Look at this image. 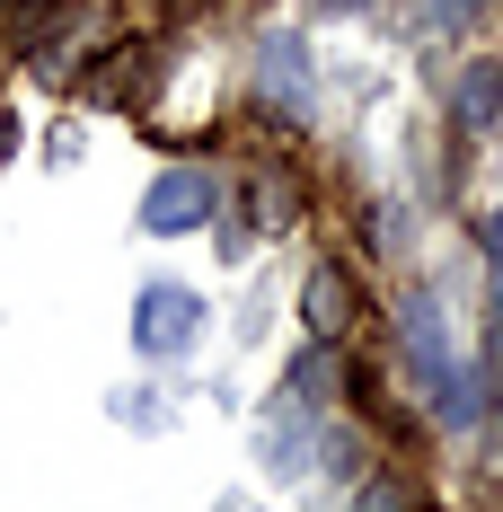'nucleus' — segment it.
<instances>
[{
	"label": "nucleus",
	"instance_id": "1",
	"mask_svg": "<svg viewBox=\"0 0 503 512\" xmlns=\"http://www.w3.org/2000/svg\"><path fill=\"white\" fill-rule=\"evenodd\" d=\"M398 336H406V371L424 380L433 415H442L451 433H468L486 398H477V380H468V362H459V345H451V309H442V292H415L406 318H398Z\"/></svg>",
	"mask_w": 503,
	"mask_h": 512
},
{
	"label": "nucleus",
	"instance_id": "2",
	"mask_svg": "<svg viewBox=\"0 0 503 512\" xmlns=\"http://www.w3.org/2000/svg\"><path fill=\"white\" fill-rule=\"evenodd\" d=\"M203 327H212V309H203L195 283H177V274H151L142 292H133V345L151 362H177L203 345Z\"/></svg>",
	"mask_w": 503,
	"mask_h": 512
},
{
	"label": "nucleus",
	"instance_id": "3",
	"mask_svg": "<svg viewBox=\"0 0 503 512\" xmlns=\"http://www.w3.org/2000/svg\"><path fill=\"white\" fill-rule=\"evenodd\" d=\"M212 212H221V177H212V168H159L151 195H142V230H151V239H186Z\"/></svg>",
	"mask_w": 503,
	"mask_h": 512
},
{
	"label": "nucleus",
	"instance_id": "4",
	"mask_svg": "<svg viewBox=\"0 0 503 512\" xmlns=\"http://www.w3.org/2000/svg\"><path fill=\"white\" fill-rule=\"evenodd\" d=\"M256 89L283 106V115H309L318 71H309V45H301V36H265V45H256Z\"/></svg>",
	"mask_w": 503,
	"mask_h": 512
},
{
	"label": "nucleus",
	"instance_id": "5",
	"mask_svg": "<svg viewBox=\"0 0 503 512\" xmlns=\"http://www.w3.org/2000/svg\"><path fill=\"white\" fill-rule=\"evenodd\" d=\"M495 106H503V71H495V62H477V71L459 80V124H468V133H486V124H495Z\"/></svg>",
	"mask_w": 503,
	"mask_h": 512
},
{
	"label": "nucleus",
	"instance_id": "6",
	"mask_svg": "<svg viewBox=\"0 0 503 512\" xmlns=\"http://www.w3.org/2000/svg\"><path fill=\"white\" fill-rule=\"evenodd\" d=\"M345 309H353L345 274H336V265H318V274H309V327H318V336H336V327H345Z\"/></svg>",
	"mask_w": 503,
	"mask_h": 512
},
{
	"label": "nucleus",
	"instance_id": "7",
	"mask_svg": "<svg viewBox=\"0 0 503 512\" xmlns=\"http://www.w3.org/2000/svg\"><path fill=\"white\" fill-rule=\"evenodd\" d=\"M362 512H415L406 477H371V486H362Z\"/></svg>",
	"mask_w": 503,
	"mask_h": 512
},
{
	"label": "nucleus",
	"instance_id": "8",
	"mask_svg": "<svg viewBox=\"0 0 503 512\" xmlns=\"http://www.w3.org/2000/svg\"><path fill=\"white\" fill-rule=\"evenodd\" d=\"M486 256H495V283H503V212L486 221Z\"/></svg>",
	"mask_w": 503,
	"mask_h": 512
},
{
	"label": "nucleus",
	"instance_id": "9",
	"mask_svg": "<svg viewBox=\"0 0 503 512\" xmlns=\"http://www.w3.org/2000/svg\"><path fill=\"white\" fill-rule=\"evenodd\" d=\"M424 9H433L442 27H459V9H468V0H424Z\"/></svg>",
	"mask_w": 503,
	"mask_h": 512
},
{
	"label": "nucleus",
	"instance_id": "10",
	"mask_svg": "<svg viewBox=\"0 0 503 512\" xmlns=\"http://www.w3.org/2000/svg\"><path fill=\"white\" fill-rule=\"evenodd\" d=\"M9 133H18V124H9V115H0V159H9Z\"/></svg>",
	"mask_w": 503,
	"mask_h": 512
}]
</instances>
